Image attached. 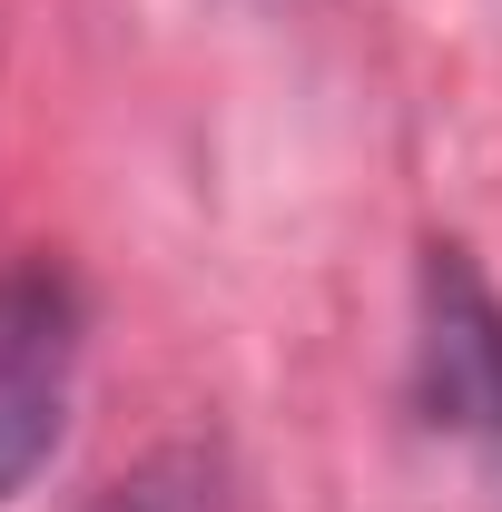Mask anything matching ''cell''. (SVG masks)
<instances>
[{
  "instance_id": "cell-1",
  "label": "cell",
  "mask_w": 502,
  "mask_h": 512,
  "mask_svg": "<svg viewBox=\"0 0 502 512\" xmlns=\"http://www.w3.org/2000/svg\"><path fill=\"white\" fill-rule=\"evenodd\" d=\"M79 404V286L50 256L0 266V503H20Z\"/></svg>"
},
{
  "instance_id": "cell-2",
  "label": "cell",
  "mask_w": 502,
  "mask_h": 512,
  "mask_svg": "<svg viewBox=\"0 0 502 512\" xmlns=\"http://www.w3.org/2000/svg\"><path fill=\"white\" fill-rule=\"evenodd\" d=\"M414 384L453 444L502 463V296L483 286V266L434 237L424 247V286H414Z\"/></svg>"
},
{
  "instance_id": "cell-3",
  "label": "cell",
  "mask_w": 502,
  "mask_h": 512,
  "mask_svg": "<svg viewBox=\"0 0 502 512\" xmlns=\"http://www.w3.org/2000/svg\"><path fill=\"white\" fill-rule=\"evenodd\" d=\"M89 512H227V463L207 444H158L148 463H128Z\"/></svg>"
}]
</instances>
